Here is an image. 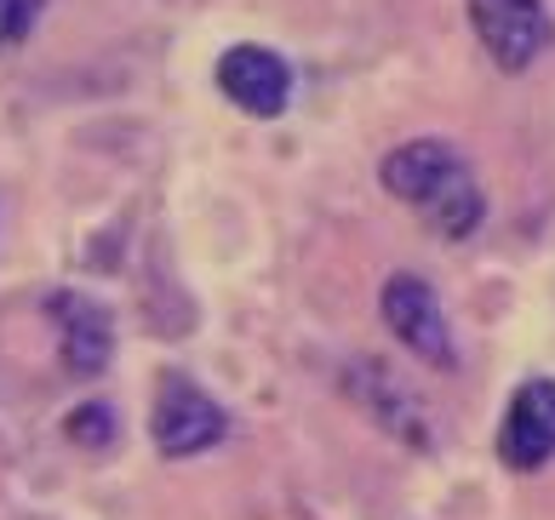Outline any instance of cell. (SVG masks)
<instances>
[{"mask_svg": "<svg viewBox=\"0 0 555 520\" xmlns=\"http://www.w3.org/2000/svg\"><path fill=\"white\" fill-rule=\"evenodd\" d=\"M499 457L509 469H539L555 457V378H532L516 389L499 429Z\"/></svg>", "mask_w": 555, "mask_h": 520, "instance_id": "7", "label": "cell"}, {"mask_svg": "<svg viewBox=\"0 0 555 520\" xmlns=\"http://www.w3.org/2000/svg\"><path fill=\"white\" fill-rule=\"evenodd\" d=\"M47 0H0V52H12V47H24L29 29H35V17Z\"/></svg>", "mask_w": 555, "mask_h": 520, "instance_id": "9", "label": "cell"}, {"mask_svg": "<svg viewBox=\"0 0 555 520\" xmlns=\"http://www.w3.org/2000/svg\"><path fill=\"white\" fill-rule=\"evenodd\" d=\"M218 87L235 109L270 120V115L286 109V98H293V69H286V57H275L270 47H230L218 57Z\"/></svg>", "mask_w": 555, "mask_h": 520, "instance_id": "6", "label": "cell"}, {"mask_svg": "<svg viewBox=\"0 0 555 520\" xmlns=\"http://www.w3.org/2000/svg\"><path fill=\"white\" fill-rule=\"evenodd\" d=\"M349 389H356L361 401L373 406L378 418H384L389 429L401 434V441H413V446H424V441H429V429H424V412H418V401H413V394H401V389H396V378H389V372H384V361H361L356 372H349Z\"/></svg>", "mask_w": 555, "mask_h": 520, "instance_id": "8", "label": "cell"}, {"mask_svg": "<svg viewBox=\"0 0 555 520\" xmlns=\"http://www.w3.org/2000/svg\"><path fill=\"white\" fill-rule=\"evenodd\" d=\"M469 24L499 69H527L555 40L544 0H469Z\"/></svg>", "mask_w": 555, "mask_h": 520, "instance_id": "2", "label": "cell"}, {"mask_svg": "<svg viewBox=\"0 0 555 520\" xmlns=\"http://www.w3.org/2000/svg\"><path fill=\"white\" fill-rule=\"evenodd\" d=\"M384 190L401 206H413V212L447 240L476 235V223H481V183L469 172V160L441 138H418V143H406V150L389 155L384 160Z\"/></svg>", "mask_w": 555, "mask_h": 520, "instance_id": "1", "label": "cell"}, {"mask_svg": "<svg viewBox=\"0 0 555 520\" xmlns=\"http://www.w3.org/2000/svg\"><path fill=\"white\" fill-rule=\"evenodd\" d=\"M69 434H75L80 446H109V441H115V418H109V406H75Z\"/></svg>", "mask_w": 555, "mask_h": 520, "instance_id": "10", "label": "cell"}, {"mask_svg": "<svg viewBox=\"0 0 555 520\" xmlns=\"http://www.w3.org/2000/svg\"><path fill=\"white\" fill-rule=\"evenodd\" d=\"M223 412L212 394H201L190 378H160L155 389V412H150V434L167 457H195L223 441Z\"/></svg>", "mask_w": 555, "mask_h": 520, "instance_id": "3", "label": "cell"}, {"mask_svg": "<svg viewBox=\"0 0 555 520\" xmlns=\"http://www.w3.org/2000/svg\"><path fill=\"white\" fill-rule=\"evenodd\" d=\"M47 315L57 326V349H64V366L75 378H98L115 355V321L104 303H92L87 292H52Z\"/></svg>", "mask_w": 555, "mask_h": 520, "instance_id": "5", "label": "cell"}, {"mask_svg": "<svg viewBox=\"0 0 555 520\" xmlns=\"http://www.w3.org/2000/svg\"><path fill=\"white\" fill-rule=\"evenodd\" d=\"M384 321L389 332L413 349L418 361L429 366H452V326L441 315V298H436V286L418 281V275H389L384 281Z\"/></svg>", "mask_w": 555, "mask_h": 520, "instance_id": "4", "label": "cell"}]
</instances>
